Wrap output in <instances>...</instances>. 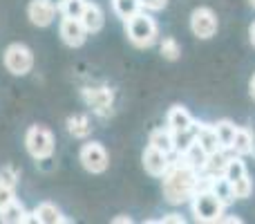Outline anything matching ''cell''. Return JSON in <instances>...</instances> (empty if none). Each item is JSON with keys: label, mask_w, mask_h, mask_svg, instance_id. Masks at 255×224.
Wrapping results in <instances>:
<instances>
[{"label": "cell", "mask_w": 255, "mask_h": 224, "mask_svg": "<svg viewBox=\"0 0 255 224\" xmlns=\"http://www.w3.org/2000/svg\"><path fill=\"white\" fill-rule=\"evenodd\" d=\"M81 97L88 103V108H92L94 114H99L101 119L110 117L112 108H115V90H110L108 85H94V88H83Z\"/></svg>", "instance_id": "52a82bcc"}, {"label": "cell", "mask_w": 255, "mask_h": 224, "mask_svg": "<svg viewBox=\"0 0 255 224\" xmlns=\"http://www.w3.org/2000/svg\"><path fill=\"white\" fill-rule=\"evenodd\" d=\"M58 34H61L63 43L67 47H81L88 38V29L83 27L81 18H72V16H63L61 25H58Z\"/></svg>", "instance_id": "9c48e42d"}, {"label": "cell", "mask_w": 255, "mask_h": 224, "mask_svg": "<svg viewBox=\"0 0 255 224\" xmlns=\"http://www.w3.org/2000/svg\"><path fill=\"white\" fill-rule=\"evenodd\" d=\"M249 38H251V45L255 47V20L251 22V27H249Z\"/></svg>", "instance_id": "1f68e13d"}, {"label": "cell", "mask_w": 255, "mask_h": 224, "mask_svg": "<svg viewBox=\"0 0 255 224\" xmlns=\"http://www.w3.org/2000/svg\"><path fill=\"white\" fill-rule=\"evenodd\" d=\"M222 175H224L229 182H238L240 177L249 175L247 164H244V157H242V155H235V153L231 155L229 162H226V166H224V173H222Z\"/></svg>", "instance_id": "7402d4cb"}, {"label": "cell", "mask_w": 255, "mask_h": 224, "mask_svg": "<svg viewBox=\"0 0 255 224\" xmlns=\"http://www.w3.org/2000/svg\"><path fill=\"white\" fill-rule=\"evenodd\" d=\"M13 200H16V195H13V189L0 184V209H4L9 202H13Z\"/></svg>", "instance_id": "f1b7e54d"}, {"label": "cell", "mask_w": 255, "mask_h": 224, "mask_svg": "<svg viewBox=\"0 0 255 224\" xmlns=\"http://www.w3.org/2000/svg\"><path fill=\"white\" fill-rule=\"evenodd\" d=\"M213 128H215L217 132V139H220L222 148H231V144H233V137H235V130H238V126H235L231 119H220V121L213 123Z\"/></svg>", "instance_id": "603a6c76"}, {"label": "cell", "mask_w": 255, "mask_h": 224, "mask_svg": "<svg viewBox=\"0 0 255 224\" xmlns=\"http://www.w3.org/2000/svg\"><path fill=\"white\" fill-rule=\"evenodd\" d=\"M168 0H141V7L145 9V11H159V9L166 7Z\"/></svg>", "instance_id": "f546056e"}, {"label": "cell", "mask_w": 255, "mask_h": 224, "mask_svg": "<svg viewBox=\"0 0 255 224\" xmlns=\"http://www.w3.org/2000/svg\"><path fill=\"white\" fill-rule=\"evenodd\" d=\"M211 191L222 200L224 207H229L231 202H235V195H233V184L226 180L224 175H217L211 180Z\"/></svg>", "instance_id": "44dd1931"}, {"label": "cell", "mask_w": 255, "mask_h": 224, "mask_svg": "<svg viewBox=\"0 0 255 224\" xmlns=\"http://www.w3.org/2000/svg\"><path fill=\"white\" fill-rule=\"evenodd\" d=\"M85 2H88V0H61V2H58V11H61L63 16L81 18V13H83V9H85Z\"/></svg>", "instance_id": "484cf974"}, {"label": "cell", "mask_w": 255, "mask_h": 224, "mask_svg": "<svg viewBox=\"0 0 255 224\" xmlns=\"http://www.w3.org/2000/svg\"><path fill=\"white\" fill-rule=\"evenodd\" d=\"M159 222H177V224H184L186 220L179 216V213H168V216H163Z\"/></svg>", "instance_id": "4dcf8cb0"}, {"label": "cell", "mask_w": 255, "mask_h": 224, "mask_svg": "<svg viewBox=\"0 0 255 224\" xmlns=\"http://www.w3.org/2000/svg\"><path fill=\"white\" fill-rule=\"evenodd\" d=\"M179 157L184 159V162L188 164L190 168H195L197 173H204V168H206V162H208V153L197 144V141H193V144H190L188 148L184 150V153H179Z\"/></svg>", "instance_id": "d6986e66"}, {"label": "cell", "mask_w": 255, "mask_h": 224, "mask_svg": "<svg viewBox=\"0 0 255 224\" xmlns=\"http://www.w3.org/2000/svg\"><path fill=\"white\" fill-rule=\"evenodd\" d=\"M166 126L170 128L172 132H184L195 126V119L184 106H172L166 114Z\"/></svg>", "instance_id": "4fadbf2b"}, {"label": "cell", "mask_w": 255, "mask_h": 224, "mask_svg": "<svg viewBox=\"0 0 255 224\" xmlns=\"http://www.w3.org/2000/svg\"><path fill=\"white\" fill-rule=\"evenodd\" d=\"M229 150H231V153H235V155H242V157L253 155L255 153V137H253V132L249 130V128H244V126H238L235 137H233V144H231Z\"/></svg>", "instance_id": "9a60e30c"}, {"label": "cell", "mask_w": 255, "mask_h": 224, "mask_svg": "<svg viewBox=\"0 0 255 224\" xmlns=\"http://www.w3.org/2000/svg\"><path fill=\"white\" fill-rule=\"evenodd\" d=\"M58 11V4H54L52 0H31L27 7V16L36 27H47L54 22Z\"/></svg>", "instance_id": "8fae6325"}, {"label": "cell", "mask_w": 255, "mask_h": 224, "mask_svg": "<svg viewBox=\"0 0 255 224\" xmlns=\"http://www.w3.org/2000/svg\"><path fill=\"white\" fill-rule=\"evenodd\" d=\"M148 146H152V148H157V150H163V153H168V155H175V132L168 126L154 128L148 137Z\"/></svg>", "instance_id": "e0dca14e"}, {"label": "cell", "mask_w": 255, "mask_h": 224, "mask_svg": "<svg viewBox=\"0 0 255 224\" xmlns=\"http://www.w3.org/2000/svg\"><path fill=\"white\" fill-rule=\"evenodd\" d=\"M217 29H220V20H217V13L211 7H197L190 13V31L197 38H213L217 34Z\"/></svg>", "instance_id": "ba28073f"}, {"label": "cell", "mask_w": 255, "mask_h": 224, "mask_svg": "<svg viewBox=\"0 0 255 224\" xmlns=\"http://www.w3.org/2000/svg\"><path fill=\"white\" fill-rule=\"evenodd\" d=\"M81 22L88 29V34H99L106 25V16H103V9L97 2H85V9L81 13Z\"/></svg>", "instance_id": "5bb4252c"}, {"label": "cell", "mask_w": 255, "mask_h": 224, "mask_svg": "<svg viewBox=\"0 0 255 224\" xmlns=\"http://www.w3.org/2000/svg\"><path fill=\"white\" fill-rule=\"evenodd\" d=\"M31 218H34V222H40V224H63V222H67V218L61 213V209L52 202H40L38 207L34 209Z\"/></svg>", "instance_id": "2e32d148"}, {"label": "cell", "mask_w": 255, "mask_h": 224, "mask_svg": "<svg viewBox=\"0 0 255 224\" xmlns=\"http://www.w3.org/2000/svg\"><path fill=\"white\" fill-rule=\"evenodd\" d=\"M112 9H115V13L121 18V20H130L134 13H139L141 9V0H112Z\"/></svg>", "instance_id": "cb8c5ba5"}, {"label": "cell", "mask_w": 255, "mask_h": 224, "mask_svg": "<svg viewBox=\"0 0 255 224\" xmlns=\"http://www.w3.org/2000/svg\"><path fill=\"white\" fill-rule=\"evenodd\" d=\"M231 184H233L235 200H247V198H251V195H253V180L249 175L240 177L238 182H231Z\"/></svg>", "instance_id": "4316f807"}, {"label": "cell", "mask_w": 255, "mask_h": 224, "mask_svg": "<svg viewBox=\"0 0 255 224\" xmlns=\"http://www.w3.org/2000/svg\"><path fill=\"white\" fill-rule=\"evenodd\" d=\"M249 92H251V97H253V101H255V74H253L251 83H249Z\"/></svg>", "instance_id": "d6a6232c"}, {"label": "cell", "mask_w": 255, "mask_h": 224, "mask_svg": "<svg viewBox=\"0 0 255 224\" xmlns=\"http://www.w3.org/2000/svg\"><path fill=\"white\" fill-rule=\"evenodd\" d=\"M67 132L74 139H88L92 135V121H90V117L88 114H72L67 119Z\"/></svg>", "instance_id": "ffe728a7"}, {"label": "cell", "mask_w": 255, "mask_h": 224, "mask_svg": "<svg viewBox=\"0 0 255 224\" xmlns=\"http://www.w3.org/2000/svg\"><path fill=\"white\" fill-rule=\"evenodd\" d=\"M79 162L88 173L101 175V173H106L108 166H110V155L103 148V144H99V141H88V144H83L79 150Z\"/></svg>", "instance_id": "8992f818"}, {"label": "cell", "mask_w": 255, "mask_h": 224, "mask_svg": "<svg viewBox=\"0 0 255 224\" xmlns=\"http://www.w3.org/2000/svg\"><path fill=\"white\" fill-rule=\"evenodd\" d=\"M159 52H161V56L166 58V61H177V58L181 56V45L177 43L172 36H166V38L161 40V45H159Z\"/></svg>", "instance_id": "d4e9b609"}, {"label": "cell", "mask_w": 255, "mask_h": 224, "mask_svg": "<svg viewBox=\"0 0 255 224\" xmlns=\"http://www.w3.org/2000/svg\"><path fill=\"white\" fill-rule=\"evenodd\" d=\"M141 162H143V168L148 175L163 177V173L170 168L172 159H170V155L163 153V150H157V148H152V146H145L143 155H141Z\"/></svg>", "instance_id": "30bf717a"}, {"label": "cell", "mask_w": 255, "mask_h": 224, "mask_svg": "<svg viewBox=\"0 0 255 224\" xmlns=\"http://www.w3.org/2000/svg\"><path fill=\"white\" fill-rule=\"evenodd\" d=\"M0 222H4V224H22V222H34V218H31V213L27 211L18 200H13V202H9L4 209H0Z\"/></svg>", "instance_id": "ac0fdd59"}, {"label": "cell", "mask_w": 255, "mask_h": 224, "mask_svg": "<svg viewBox=\"0 0 255 224\" xmlns=\"http://www.w3.org/2000/svg\"><path fill=\"white\" fill-rule=\"evenodd\" d=\"M112 222H115V224H121V222H128V224H130L132 220H130V218H128V216H121V218H115V220H112Z\"/></svg>", "instance_id": "836d02e7"}, {"label": "cell", "mask_w": 255, "mask_h": 224, "mask_svg": "<svg viewBox=\"0 0 255 224\" xmlns=\"http://www.w3.org/2000/svg\"><path fill=\"white\" fill-rule=\"evenodd\" d=\"M199 173L195 168H190L184 159L177 155V159H172L170 168L163 173V198L168 204H186L190 202V198L195 195L197 189Z\"/></svg>", "instance_id": "6da1fadb"}, {"label": "cell", "mask_w": 255, "mask_h": 224, "mask_svg": "<svg viewBox=\"0 0 255 224\" xmlns=\"http://www.w3.org/2000/svg\"><path fill=\"white\" fill-rule=\"evenodd\" d=\"M195 141H197L208 155H215L217 150H222V144H220V139H217V132H215V128H213V123L195 121Z\"/></svg>", "instance_id": "7c38bea8"}, {"label": "cell", "mask_w": 255, "mask_h": 224, "mask_svg": "<svg viewBox=\"0 0 255 224\" xmlns=\"http://www.w3.org/2000/svg\"><path fill=\"white\" fill-rule=\"evenodd\" d=\"M251 4H253V7H255V0H251Z\"/></svg>", "instance_id": "e575fe53"}, {"label": "cell", "mask_w": 255, "mask_h": 224, "mask_svg": "<svg viewBox=\"0 0 255 224\" xmlns=\"http://www.w3.org/2000/svg\"><path fill=\"white\" fill-rule=\"evenodd\" d=\"M18 180H20V173H18L13 166H2L0 168V184L9 186V189H16Z\"/></svg>", "instance_id": "83f0119b"}, {"label": "cell", "mask_w": 255, "mask_h": 224, "mask_svg": "<svg viewBox=\"0 0 255 224\" xmlns=\"http://www.w3.org/2000/svg\"><path fill=\"white\" fill-rule=\"evenodd\" d=\"M126 34H128V40H130L134 47L139 49H145V47H152L159 38V25L150 13H145L141 9L139 13L126 20Z\"/></svg>", "instance_id": "7a4b0ae2"}, {"label": "cell", "mask_w": 255, "mask_h": 224, "mask_svg": "<svg viewBox=\"0 0 255 224\" xmlns=\"http://www.w3.org/2000/svg\"><path fill=\"white\" fill-rule=\"evenodd\" d=\"M25 148L36 162L49 159L54 155V135L45 126H29L25 132Z\"/></svg>", "instance_id": "277c9868"}, {"label": "cell", "mask_w": 255, "mask_h": 224, "mask_svg": "<svg viewBox=\"0 0 255 224\" xmlns=\"http://www.w3.org/2000/svg\"><path fill=\"white\" fill-rule=\"evenodd\" d=\"M190 209H193V216L197 222L211 224V222L222 220L226 207L222 204V200L208 189V191H197V193L190 198Z\"/></svg>", "instance_id": "3957f363"}, {"label": "cell", "mask_w": 255, "mask_h": 224, "mask_svg": "<svg viewBox=\"0 0 255 224\" xmlns=\"http://www.w3.org/2000/svg\"><path fill=\"white\" fill-rule=\"evenodd\" d=\"M2 63L7 67L9 74L13 76H25L34 67V54L27 45L22 43H11L2 54Z\"/></svg>", "instance_id": "5b68a950"}]
</instances>
